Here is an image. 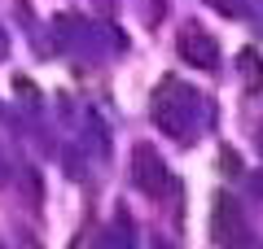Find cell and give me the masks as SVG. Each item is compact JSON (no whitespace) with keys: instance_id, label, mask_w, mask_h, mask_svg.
Wrapping results in <instances>:
<instances>
[{"instance_id":"cell-4","label":"cell","mask_w":263,"mask_h":249,"mask_svg":"<svg viewBox=\"0 0 263 249\" xmlns=\"http://www.w3.org/2000/svg\"><path fill=\"white\" fill-rule=\"evenodd\" d=\"M176 53L184 57L189 66H197V70H215V66H219V44H215V35L202 31V27H184V31H180Z\"/></svg>"},{"instance_id":"cell-11","label":"cell","mask_w":263,"mask_h":249,"mask_svg":"<svg viewBox=\"0 0 263 249\" xmlns=\"http://www.w3.org/2000/svg\"><path fill=\"white\" fill-rule=\"evenodd\" d=\"M162 9H167V5H162V0H154V18H162Z\"/></svg>"},{"instance_id":"cell-10","label":"cell","mask_w":263,"mask_h":249,"mask_svg":"<svg viewBox=\"0 0 263 249\" xmlns=\"http://www.w3.org/2000/svg\"><path fill=\"white\" fill-rule=\"evenodd\" d=\"M9 53V35H5V27H0V57Z\"/></svg>"},{"instance_id":"cell-13","label":"cell","mask_w":263,"mask_h":249,"mask_svg":"<svg viewBox=\"0 0 263 249\" xmlns=\"http://www.w3.org/2000/svg\"><path fill=\"white\" fill-rule=\"evenodd\" d=\"M154 249H171V245H167V240H154Z\"/></svg>"},{"instance_id":"cell-16","label":"cell","mask_w":263,"mask_h":249,"mask_svg":"<svg viewBox=\"0 0 263 249\" xmlns=\"http://www.w3.org/2000/svg\"><path fill=\"white\" fill-rule=\"evenodd\" d=\"M0 249H5V245H0Z\"/></svg>"},{"instance_id":"cell-6","label":"cell","mask_w":263,"mask_h":249,"mask_svg":"<svg viewBox=\"0 0 263 249\" xmlns=\"http://www.w3.org/2000/svg\"><path fill=\"white\" fill-rule=\"evenodd\" d=\"M211 9L224 18H250V0H211Z\"/></svg>"},{"instance_id":"cell-1","label":"cell","mask_w":263,"mask_h":249,"mask_svg":"<svg viewBox=\"0 0 263 249\" xmlns=\"http://www.w3.org/2000/svg\"><path fill=\"white\" fill-rule=\"evenodd\" d=\"M197 110H202V96L197 92H189L184 83H176V79H162L158 96H154V127L171 140H193Z\"/></svg>"},{"instance_id":"cell-3","label":"cell","mask_w":263,"mask_h":249,"mask_svg":"<svg viewBox=\"0 0 263 249\" xmlns=\"http://www.w3.org/2000/svg\"><path fill=\"white\" fill-rule=\"evenodd\" d=\"M215 236L224 249H254L250 219H246L241 201H233V197H219L215 201Z\"/></svg>"},{"instance_id":"cell-8","label":"cell","mask_w":263,"mask_h":249,"mask_svg":"<svg viewBox=\"0 0 263 249\" xmlns=\"http://www.w3.org/2000/svg\"><path fill=\"white\" fill-rule=\"evenodd\" d=\"M22 188H27V201L40 205V171H22Z\"/></svg>"},{"instance_id":"cell-7","label":"cell","mask_w":263,"mask_h":249,"mask_svg":"<svg viewBox=\"0 0 263 249\" xmlns=\"http://www.w3.org/2000/svg\"><path fill=\"white\" fill-rule=\"evenodd\" d=\"M114 236H119V240H114V249H132V219H127V214H119Z\"/></svg>"},{"instance_id":"cell-5","label":"cell","mask_w":263,"mask_h":249,"mask_svg":"<svg viewBox=\"0 0 263 249\" xmlns=\"http://www.w3.org/2000/svg\"><path fill=\"white\" fill-rule=\"evenodd\" d=\"M237 61H241V74H246V83H250V88H263V57L254 53V48H246V53L237 57Z\"/></svg>"},{"instance_id":"cell-14","label":"cell","mask_w":263,"mask_h":249,"mask_svg":"<svg viewBox=\"0 0 263 249\" xmlns=\"http://www.w3.org/2000/svg\"><path fill=\"white\" fill-rule=\"evenodd\" d=\"M259 153H263V122H259Z\"/></svg>"},{"instance_id":"cell-2","label":"cell","mask_w":263,"mask_h":249,"mask_svg":"<svg viewBox=\"0 0 263 249\" xmlns=\"http://www.w3.org/2000/svg\"><path fill=\"white\" fill-rule=\"evenodd\" d=\"M132 184L141 188L145 197L171 193V171H167V162L154 153V144H136L132 149Z\"/></svg>"},{"instance_id":"cell-9","label":"cell","mask_w":263,"mask_h":249,"mask_svg":"<svg viewBox=\"0 0 263 249\" xmlns=\"http://www.w3.org/2000/svg\"><path fill=\"white\" fill-rule=\"evenodd\" d=\"M219 162L228 166L224 175H241V157H237V149H224V157H219Z\"/></svg>"},{"instance_id":"cell-12","label":"cell","mask_w":263,"mask_h":249,"mask_svg":"<svg viewBox=\"0 0 263 249\" xmlns=\"http://www.w3.org/2000/svg\"><path fill=\"white\" fill-rule=\"evenodd\" d=\"M250 188H254V193H259V197H263V179H250Z\"/></svg>"},{"instance_id":"cell-15","label":"cell","mask_w":263,"mask_h":249,"mask_svg":"<svg viewBox=\"0 0 263 249\" xmlns=\"http://www.w3.org/2000/svg\"><path fill=\"white\" fill-rule=\"evenodd\" d=\"M254 249H263V245H259V240H254Z\"/></svg>"}]
</instances>
